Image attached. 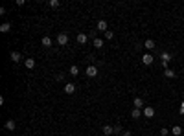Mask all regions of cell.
<instances>
[{"label":"cell","instance_id":"cell-23","mask_svg":"<svg viewBox=\"0 0 184 136\" xmlns=\"http://www.w3.org/2000/svg\"><path fill=\"white\" fill-rule=\"evenodd\" d=\"M105 39H107V40H111V39H114V33H112L111 30H109V31H105Z\"/></svg>","mask_w":184,"mask_h":136},{"label":"cell","instance_id":"cell-26","mask_svg":"<svg viewBox=\"0 0 184 136\" xmlns=\"http://www.w3.org/2000/svg\"><path fill=\"white\" fill-rule=\"evenodd\" d=\"M65 79V74H55V81H63Z\"/></svg>","mask_w":184,"mask_h":136},{"label":"cell","instance_id":"cell-4","mask_svg":"<svg viewBox=\"0 0 184 136\" xmlns=\"http://www.w3.org/2000/svg\"><path fill=\"white\" fill-rule=\"evenodd\" d=\"M153 61H155V57L151 55V53H144V55H142V63H144L146 66H149V64H153Z\"/></svg>","mask_w":184,"mask_h":136},{"label":"cell","instance_id":"cell-3","mask_svg":"<svg viewBox=\"0 0 184 136\" xmlns=\"http://www.w3.org/2000/svg\"><path fill=\"white\" fill-rule=\"evenodd\" d=\"M57 44L59 46H66L68 44V33H59L57 35Z\"/></svg>","mask_w":184,"mask_h":136},{"label":"cell","instance_id":"cell-14","mask_svg":"<svg viewBox=\"0 0 184 136\" xmlns=\"http://www.w3.org/2000/svg\"><path fill=\"white\" fill-rule=\"evenodd\" d=\"M9 57H11L13 63H18V61H22V53H20V52H11Z\"/></svg>","mask_w":184,"mask_h":136},{"label":"cell","instance_id":"cell-22","mask_svg":"<svg viewBox=\"0 0 184 136\" xmlns=\"http://www.w3.org/2000/svg\"><path fill=\"white\" fill-rule=\"evenodd\" d=\"M59 4H61L59 0H50V2H48V6H50V8H53V9H57V8H59Z\"/></svg>","mask_w":184,"mask_h":136},{"label":"cell","instance_id":"cell-27","mask_svg":"<svg viewBox=\"0 0 184 136\" xmlns=\"http://www.w3.org/2000/svg\"><path fill=\"white\" fill-rule=\"evenodd\" d=\"M179 112L184 116V101H180V107H179Z\"/></svg>","mask_w":184,"mask_h":136},{"label":"cell","instance_id":"cell-21","mask_svg":"<svg viewBox=\"0 0 184 136\" xmlns=\"http://www.w3.org/2000/svg\"><path fill=\"white\" fill-rule=\"evenodd\" d=\"M171 134H173V136H180V134H182V127L175 125V127L171 129Z\"/></svg>","mask_w":184,"mask_h":136},{"label":"cell","instance_id":"cell-24","mask_svg":"<svg viewBox=\"0 0 184 136\" xmlns=\"http://www.w3.org/2000/svg\"><path fill=\"white\" fill-rule=\"evenodd\" d=\"M118 132H121V125H120V123L114 125V136H118Z\"/></svg>","mask_w":184,"mask_h":136},{"label":"cell","instance_id":"cell-2","mask_svg":"<svg viewBox=\"0 0 184 136\" xmlns=\"http://www.w3.org/2000/svg\"><path fill=\"white\" fill-rule=\"evenodd\" d=\"M85 74H87L88 77H96L98 74H99V70H98V66H96V64H90V66H87Z\"/></svg>","mask_w":184,"mask_h":136},{"label":"cell","instance_id":"cell-5","mask_svg":"<svg viewBox=\"0 0 184 136\" xmlns=\"http://www.w3.org/2000/svg\"><path fill=\"white\" fill-rule=\"evenodd\" d=\"M96 28H98L99 31H103V33H105V31H109V30H107V28H109V24H107V20H103V18H101V20H98V24H96Z\"/></svg>","mask_w":184,"mask_h":136},{"label":"cell","instance_id":"cell-28","mask_svg":"<svg viewBox=\"0 0 184 136\" xmlns=\"http://www.w3.org/2000/svg\"><path fill=\"white\" fill-rule=\"evenodd\" d=\"M121 136H133V134L129 132V131H125V132H121Z\"/></svg>","mask_w":184,"mask_h":136},{"label":"cell","instance_id":"cell-17","mask_svg":"<svg viewBox=\"0 0 184 136\" xmlns=\"http://www.w3.org/2000/svg\"><path fill=\"white\" fill-rule=\"evenodd\" d=\"M8 31H11V24L9 22H2L0 24V33H8Z\"/></svg>","mask_w":184,"mask_h":136},{"label":"cell","instance_id":"cell-16","mask_svg":"<svg viewBox=\"0 0 184 136\" xmlns=\"http://www.w3.org/2000/svg\"><path fill=\"white\" fill-rule=\"evenodd\" d=\"M15 127H17V123H15V120H13V118L6 121V129H8V131H11V132H13V131H15Z\"/></svg>","mask_w":184,"mask_h":136},{"label":"cell","instance_id":"cell-11","mask_svg":"<svg viewBox=\"0 0 184 136\" xmlns=\"http://www.w3.org/2000/svg\"><path fill=\"white\" fill-rule=\"evenodd\" d=\"M142 112H144V118H153L155 116V108L153 107H144Z\"/></svg>","mask_w":184,"mask_h":136},{"label":"cell","instance_id":"cell-9","mask_svg":"<svg viewBox=\"0 0 184 136\" xmlns=\"http://www.w3.org/2000/svg\"><path fill=\"white\" fill-rule=\"evenodd\" d=\"M63 90H65V94H68V96H70V94L76 92V85H74V83H66Z\"/></svg>","mask_w":184,"mask_h":136},{"label":"cell","instance_id":"cell-7","mask_svg":"<svg viewBox=\"0 0 184 136\" xmlns=\"http://www.w3.org/2000/svg\"><path fill=\"white\" fill-rule=\"evenodd\" d=\"M133 105H134V108H140V110H144V99H142V98H134L133 99Z\"/></svg>","mask_w":184,"mask_h":136},{"label":"cell","instance_id":"cell-19","mask_svg":"<svg viewBox=\"0 0 184 136\" xmlns=\"http://www.w3.org/2000/svg\"><path fill=\"white\" fill-rule=\"evenodd\" d=\"M92 44H94V48H101V46H103V39L94 37V39H92Z\"/></svg>","mask_w":184,"mask_h":136},{"label":"cell","instance_id":"cell-10","mask_svg":"<svg viewBox=\"0 0 184 136\" xmlns=\"http://www.w3.org/2000/svg\"><path fill=\"white\" fill-rule=\"evenodd\" d=\"M144 48H147V50H155L156 48V42L153 39H146L144 40Z\"/></svg>","mask_w":184,"mask_h":136},{"label":"cell","instance_id":"cell-8","mask_svg":"<svg viewBox=\"0 0 184 136\" xmlns=\"http://www.w3.org/2000/svg\"><path fill=\"white\" fill-rule=\"evenodd\" d=\"M24 66L28 68V70H33V68H35V59L26 57V59H24Z\"/></svg>","mask_w":184,"mask_h":136},{"label":"cell","instance_id":"cell-13","mask_svg":"<svg viewBox=\"0 0 184 136\" xmlns=\"http://www.w3.org/2000/svg\"><path fill=\"white\" fill-rule=\"evenodd\" d=\"M101 132H103L105 136H112V134H114V127H112V125H103Z\"/></svg>","mask_w":184,"mask_h":136},{"label":"cell","instance_id":"cell-1","mask_svg":"<svg viewBox=\"0 0 184 136\" xmlns=\"http://www.w3.org/2000/svg\"><path fill=\"white\" fill-rule=\"evenodd\" d=\"M171 53L169 52H162L160 53V61H162V66H164V70H168V64H169V61H171Z\"/></svg>","mask_w":184,"mask_h":136},{"label":"cell","instance_id":"cell-18","mask_svg":"<svg viewBox=\"0 0 184 136\" xmlns=\"http://www.w3.org/2000/svg\"><path fill=\"white\" fill-rule=\"evenodd\" d=\"M164 76H166L168 79H175V77H177V74H175V70H171V68H168V70H164Z\"/></svg>","mask_w":184,"mask_h":136},{"label":"cell","instance_id":"cell-6","mask_svg":"<svg viewBox=\"0 0 184 136\" xmlns=\"http://www.w3.org/2000/svg\"><path fill=\"white\" fill-rule=\"evenodd\" d=\"M40 44L44 46V48H50V46L53 44V40H52V37H48V35H44L43 39H40Z\"/></svg>","mask_w":184,"mask_h":136},{"label":"cell","instance_id":"cell-25","mask_svg":"<svg viewBox=\"0 0 184 136\" xmlns=\"http://www.w3.org/2000/svg\"><path fill=\"white\" fill-rule=\"evenodd\" d=\"M169 132H171V131H168L166 127H162V129H160V136H168Z\"/></svg>","mask_w":184,"mask_h":136},{"label":"cell","instance_id":"cell-20","mask_svg":"<svg viewBox=\"0 0 184 136\" xmlns=\"http://www.w3.org/2000/svg\"><path fill=\"white\" fill-rule=\"evenodd\" d=\"M70 76H72V77H77V76H79V66H76V64L70 66Z\"/></svg>","mask_w":184,"mask_h":136},{"label":"cell","instance_id":"cell-12","mask_svg":"<svg viewBox=\"0 0 184 136\" xmlns=\"http://www.w3.org/2000/svg\"><path fill=\"white\" fill-rule=\"evenodd\" d=\"M76 40H77L79 44H87V42H88V35H87V33H77Z\"/></svg>","mask_w":184,"mask_h":136},{"label":"cell","instance_id":"cell-15","mask_svg":"<svg viewBox=\"0 0 184 136\" xmlns=\"http://www.w3.org/2000/svg\"><path fill=\"white\" fill-rule=\"evenodd\" d=\"M142 116H144V112H142L140 108H133V110H131V118L138 120V118H142Z\"/></svg>","mask_w":184,"mask_h":136}]
</instances>
